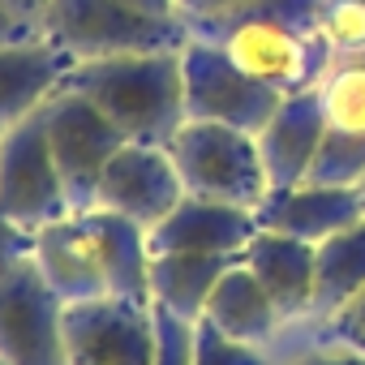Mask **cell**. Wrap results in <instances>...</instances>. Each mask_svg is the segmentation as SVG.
Instances as JSON below:
<instances>
[{"instance_id":"e0dca14e","label":"cell","mask_w":365,"mask_h":365,"mask_svg":"<svg viewBox=\"0 0 365 365\" xmlns=\"http://www.w3.org/2000/svg\"><path fill=\"white\" fill-rule=\"evenodd\" d=\"M82 224L99 250L103 275H108V297H129V301H150V241L146 228H138L125 215H112L103 207L82 211Z\"/></svg>"},{"instance_id":"7c38bea8","label":"cell","mask_w":365,"mask_h":365,"mask_svg":"<svg viewBox=\"0 0 365 365\" xmlns=\"http://www.w3.org/2000/svg\"><path fill=\"white\" fill-rule=\"evenodd\" d=\"M322 133H327V112H322L318 91H301V95L279 99L275 116L258 133V155H262L271 190L305 185L309 163L322 146Z\"/></svg>"},{"instance_id":"5bb4252c","label":"cell","mask_w":365,"mask_h":365,"mask_svg":"<svg viewBox=\"0 0 365 365\" xmlns=\"http://www.w3.org/2000/svg\"><path fill=\"white\" fill-rule=\"evenodd\" d=\"M31 258L39 262L43 279L52 284V292L65 305L108 297V275H103L99 250H95L82 215H65V220L31 232Z\"/></svg>"},{"instance_id":"603a6c76","label":"cell","mask_w":365,"mask_h":365,"mask_svg":"<svg viewBox=\"0 0 365 365\" xmlns=\"http://www.w3.org/2000/svg\"><path fill=\"white\" fill-rule=\"evenodd\" d=\"M322 39L335 56L365 52V0H322Z\"/></svg>"},{"instance_id":"30bf717a","label":"cell","mask_w":365,"mask_h":365,"mask_svg":"<svg viewBox=\"0 0 365 365\" xmlns=\"http://www.w3.org/2000/svg\"><path fill=\"white\" fill-rule=\"evenodd\" d=\"M185 198L180 172L168 155V146H146V142H125L112 163L103 168L99 198L95 207L133 220L138 228H155L159 220L172 215V207Z\"/></svg>"},{"instance_id":"d6a6232c","label":"cell","mask_w":365,"mask_h":365,"mask_svg":"<svg viewBox=\"0 0 365 365\" xmlns=\"http://www.w3.org/2000/svg\"><path fill=\"white\" fill-rule=\"evenodd\" d=\"M356 194H361V202H365V176H361V185H356Z\"/></svg>"},{"instance_id":"1f68e13d","label":"cell","mask_w":365,"mask_h":365,"mask_svg":"<svg viewBox=\"0 0 365 365\" xmlns=\"http://www.w3.org/2000/svg\"><path fill=\"white\" fill-rule=\"evenodd\" d=\"M125 5H133L142 14H155V18H176V0H125Z\"/></svg>"},{"instance_id":"277c9868","label":"cell","mask_w":365,"mask_h":365,"mask_svg":"<svg viewBox=\"0 0 365 365\" xmlns=\"http://www.w3.org/2000/svg\"><path fill=\"white\" fill-rule=\"evenodd\" d=\"M168 155L180 172L185 194H194V198L258 211L271 194V180H267V168L258 155V138L245 129L185 120L172 133Z\"/></svg>"},{"instance_id":"f1b7e54d","label":"cell","mask_w":365,"mask_h":365,"mask_svg":"<svg viewBox=\"0 0 365 365\" xmlns=\"http://www.w3.org/2000/svg\"><path fill=\"white\" fill-rule=\"evenodd\" d=\"M297 365H365V356L361 352H352V348H327V352H309V356H301Z\"/></svg>"},{"instance_id":"e575fe53","label":"cell","mask_w":365,"mask_h":365,"mask_svg":"<svg viewBox=\"0 0 365 365\" xmlns=\"http://www.w3.org/2000/svg\"><path fill=\"white\" fill-rule=\"evenodd\" d=\"M0 365H9V361H0Z\"/></svg>"},{"instance_id":"6da1fadb","label":"cell","mask_w":365,"mask_h":365,"mask_svg":"<svg viewBox=\"0 0 365 365\" xmlns=\"http://www.w3.org/2000/svg\"><path fill=\"white\" fill-rule=\"evenodd\" d=\"M190 35L220 43L250 78L279 95L318 91L335 61L322 39V0H250L245 9L190 22Z\"/></svg>"},{"instance_id":"4316f807","label":"cell","mask_w":365,"mask_h":365,"mask_svg":"<svg viewBox=\"0 0 365 365\" xmlns=\"http://www.w3.org/2000/svg\"><path fill=\"white\" fill-rule=\"evenodd\" d=\"M250 0H176V18L180 22H202V18H220V14H232V9H245Z\"/></svg>"},{"instance_id":"484cf974","label":"cell","mask_w":365,"mask_h":365,"mask_svg":"<svg viewBox=\"0 0 365 365\" xmlns=\"http://www.w3.org/2000/svg\"><path fill=\"white\" fill-rule=\"evenodd\" d=\"M327 327H331V339L339 348H352V352L365 356V292H356L344 309H335L327 318Z\"/></svg>"},{"instance_id":"7a4b0ae2","label":"cell","mask_w":365,"mask_h":365,"mask_svg":"<svg viewBox=\"0 0 365 365\" xmlns=\"http://www.w3.org/2000/svg\"><path fill=\"white\" fill-rule=\"evenodd\" d=\"M69 91L86 95L120 133L125 142L168 146L172 133L185 125V73L176 52H138V56H108L73 65L65 78Z\"/></svg>"},{"instance_id":"9a60e30c","label":"cell","mask_w":365,"mask_h":365,"mask_svg":"<svg viewBox=\"0 0 365 365\" xmlns=\"http://www.w3.org/2000/svg\"><path fill=\"white\" fill-rule=\"evenodd\" d=\"M73 61L56 52L48 39L0 43V125H18L31 112L48 108L56 91H65Z\"/></svg>"},{"instance_id":"2e32d148","label":"cell","mask_w":365,"mask_h":365,"mask_svg":"<svg viewBox=\"0 0 365 365\" xmlns=\"http://www.w3.org/2000/svg\"><path fill=\"white\" fill-rule=\"evenodd\" d=\"M245 267L267 288L279 318H297L314 305V245L309 241L258 228V237L245 245Z\"/></svg>"},{"instance_id":"f546056e","label":"cell","mask_w":365,"mask_h":365,"mask_svg":"<svg viewBox=\"0 0 365 365\" xmlns=\"http://www.w3.org/2000/svg\"><path fill=\"white\" fill-rule=\"evenodd\" d=\"M0 5H5L18 22H26V26H35V31H39V18L48 14L52 0H0Z\"/></svg>"},{"instance_id":"83f0119b","label":"cell","mask_w":365,"mask_h":365,"mask_svg":"<svg viewBox=\"0 0 365 365\" xmlns=\"http://www.w3.org/2000/svg\"><path fill=\"white\" fill-rule=\"evenodd\" d=\"M18 254H31V232L0 215V267H5L9 258H18Z\"/></svg>"},{"instance_id":"ac0fdd59","label":"cell","mask_w":365,"mask_h":365,"mask_svg":"<svg viewBox=\"0 0 365 365\" xmlns=\"http://www.w3.org/2000/svg\"><path fill=\"white\" fill-rule=\"evenodd\" d=\"M245 254H150V305L198 322L215 284Z\"/></svg>"},{"instance_id":"836d02e7","label":"cell","mask_w":365,"mask_h":365,"mask_svg":"<svg viewBox=\"0 0 365 365\" xmlns=\"http://www.w3.org/2000/svg\"><path fill=\"white\" fill-rule=\"evenodd\" d=\"M0 133H5V125H0Z\"/></svg>"},{"instance_id":"4fadbf2b","label":"cell","mask_w":365,"mask_h":365,"mask_svg":"<svg viewBox=\"0 0 365 365\" xmlns=\"http://www.w3.org/2000/svg\"><path fill=\"white\" fill-rule=\"evenodd\" d=\"M258 228L284 232L297 241H327L356 220H365V202L356 190H335V185H292V190H271L267 202L254 211Z\"/></svg>"},{"instance_id":"d6986e66","label":"cell","mask_w":365,"mask_h":365,"mask_svg":"<svg viewBox=\"0 0 365 365\" xmlns=\"http://www.w3.org/2000/svg\"><path fill=\"white\" fill-rule=\"evenodd\" d=\"M202 322H211L215 331H224L228 339L237 344H267L275 335V327L284 322L275 301L267 297V288L254 279V271L245 267V258L237 267L224 271V279L215 284L207 309H202Z\"/></svg>"},{"instance_id":"cb8c5ba5","label":"cell","mask_w":365,"mask_h":365,"mask_svg":"<svg viewBox=\"0 0 365 365\" xmlns=\"http://www.w3.org/2000/svg\"><path fill=\"white\" fill-rule=\"evenodd\" d=\"M194 365H267L254 344H237L211 322H194Z\"/></svg>"},{"instance_id":"d4e9b609","label":"cell","mask_w":365,"mask_h":365,"mask_svg":"<svg viewBox=\"0 0 365 365\" xmlns=\"http://www.w3.org/2000/svg\"><path fill=\"white\" fill-rule=\"evenodd\" d=\"M155 327H159V352L155 365H194V322L176 318L155 305Z\"/></svg>"},{"instance_id":"4dcf8cb0","label":"cell","mask_w":365,"mask_h":365,"mask_svg":"<svg viewBox=\"0 0 365 365\" xmlns=\"http://www.w3.org/2000/svg\"><path fill=\"white\" fill-rule=\"evenodd\" d=\"M39 31L35 26H26V22H18L5 5H0V43H18V39H35Z\"/></svg>"},{"instance_id":"5b68a950","label":"cell","mask_w":365,"mask_h":365,"mask_svg":"<svg viewBox=\"0 0 365 365\" xmlns=\"http://www.w3.org/2000/svg\"><path fill=\"white\" fill-rule=\"evenodd\" d=\"M0 361L69 365L65 301L52 292L31 254H18L0 267Z\"/></svg>"},{"instance_id":"8fae6325","label":"cell","mask_w":365,"mask_h":365,"mask_svg":"<svg viewBox=\"0 0 365 365\" xmlns=\"http://www.w3.org/2000/svg\"><path fill=\"white\" fill-rule=\"evenodd\" d=\"M254 237H258L254 211L194 194H185L168 220H159L146 232L150 254H245Z\"/></svg>"},{"instance_id":"7402d4cb","label":"cell","mask_w":365,"mask_h":365,"mask_svg":"<svg viewBox=\"0 0 365 365\" xmlns=\"http://www.w3.org/2000/svg\"><path fill=\"white\" fill-rule=\"evenodd\" d=\"M365 176V133L331 129L322 133V146L309 163L305 185H335V190H356Z\"/></svg>"},{"instance_id":"52a82bcc","label":"cell","mask_w":365,"mask_h":365,"mask_svg":"<svg viewBox=\"0 0 365 365\" xmlns=\"http://www.w3.org/2000/svg\"><path fill=\"white\" fill-rule=\"evenodd\" d=\"M0 215L26 232H39L43 224L73 215L61 172L52 163L43 108L18 125H5L0 133Z\"/></svg>"},{"instance_id":"8992f818","label":"cell","mask_w":365,"mask_h":365,"mask_svg":"<svg viewBox=\"0 0 365 365\" xmlns=\"http://www.w3.org/2000/svg\"><path fill=\"white\" fill-rule=\"evenodd\" d=\"M180 73H185V116L190 120H211V125H232L245 133H262V125L279 108V91L267 82L250 78L220 43L194 39L180 48Z\"/></svg>"},{"instance_id":"ffe728a7","label":"cell","mask_w":365,"mask_h":365,"mask_svg":"<svg viewBox=\"0 0 365 365\" xmlns=\"http://www.w3.org/2000/svg\"><path fill=\"white\" fill-rule=\"evenodd\" d=\"M365 292V220L314 245V314L331 318Z\"/></svg>"},{"instance_id":"ba28073f","label":"cell","mask_w":365,"mask_h":365,"mask_svg":"<svg viewBox=\"0 0 365 365\" xmlns=\"http://www.w3.org/2000/svg\"><path fill=\"white\" fill-rule=\"evenodd\" d=\"M43 120H48V146H52V163L61 172L69 211L82 215L95 207L103 168L125 146V133L86 95H78L69 86L52 95V103L43 108Z\"/></svg>"},{"instance_id":"3957f363","label":"cell","mask_w":365,"mask_h":365,"mask_svg":"<svg viewBox=\"0 0 365 365\" xmlns=\"http://www.w3.org/2000/svg\"><path fill=\"white\" fill-rule=\"evenodd\" d=\"M39 39L65 52L73 65L138 56V52H176L190 43L180 18H155L125 0H52L39 18Z\"/></svg>"},{"instance_id":"44dd1931","label":"cell","mask_w":365,"mask_h":365,"mask_svg":"<svg viewBox=\"0 0 365 365\" xmlns=\"http://www.w3.org/2000/svg\"><path fill=\"white\" fill-rule=\"evenodd\" d=\"M318 99L331 129L365 133V52L335 56L327 78L318 82Z\"/></svg>"},{"instance_id":"9c48e42d","label":"cell","mask_w":365,"mask_h":365,"mask_svg":"<svg viewBox=\"0 0 365 365\" xmlns=\"http://www.w3.org/2000/svg\"><path fill=\"white\" fill-rule=\"evenodd\" d=\"M65 352L69 365H155V305L129 297L65 305Z\"/></svg>"}]
</instances>
